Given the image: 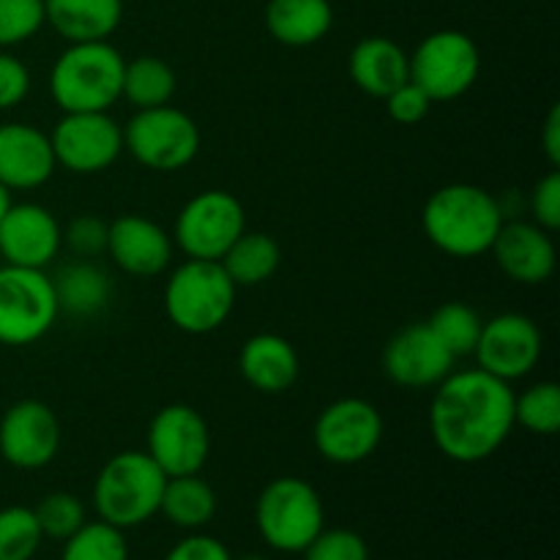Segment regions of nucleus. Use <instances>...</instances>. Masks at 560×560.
<instances>
[{
	"mask_svg": "<svg viewBox=\"0 0 560 560\" xmlns=\"http://www.w3.org/2000/svg\"><path fill=\"white\" fill-rule=\"evenodd\" d=\"M514 427L512 383L474 366L452 372L435 386L430 432L438 452L452 463H485L501 452Z\"/></svg>",
	"mask_w": 560,
	"mask_h": 560,
	"instance_id": "f257e3e1",
	"label": "nucleus"
},
{
	"mask_svg": "<svg viewBox=\"0 0 560 560\" xmlns=\"http://www.w3.org/2000/svg\"><path fill=\"white\" fill-rule=\"evenodd\" d=\"M506 213L492 191L476 184H448L432 191L421 211V230L438 252L457 260L490 255Z\"/></svg>",
	"mask_w": 560,
	"mask_h": 560,
	"instance_id": "f03ea898",
	"label": "nucleus"
},
{
	"mask_svg": "<svg viewBox=\"0 0 560 560\" xmlns=\"http://www.w3.org/2000/svg\"><path fill=\"white\" fill-rule=\"evenodd\" d=\"M124 66L109 42L69 44L49 71V96L63 113H109L120 102Z\"/></svg>",
	"mask_w": 560,
	"mask_h": 560,
	"instance_id": "7ed1b4c3",
	"label": "nucleus"
},
{
	"mask_svg": "<svg viewBox=\"0 0 560 560\" xmlns=\"http://www.w3.org/2000/svg\"><path fill=\"white\" fill-rule=\"evenodd\" d=\"M164 485L167 476L145 452H120L102 465L91 501L98 520L129 530L156 517Z\"/></svg>",
	"mask_w": 560,
	"mask_h": 560,
	"instance_id": "20e7f679",
	"label": "nucleus"
},
{
	"mask_svg": "<svg viewBox=\"0 0 560 560\" xmlns=\"http://www.w3.org/2000/svg\"><path fill=\"white\" fill-rule=\"evenodd\" d=\"M235 290L222 262L186 257L164 284V312L178 331L202 337L222 328L233 315Z\"/></svg>",
	"mask_w": 560,
	"mask_h": 560,
	"instance_id": "39448f33",
	"label": "nucleus"
},
{
	"mask_svg": "<svg viewBox=\"0 0 560 560\" xmlns=\"http://www.w3.org/2000/svg\"><path fill=\"white\" fill-rule=\"evenodd\" d=\"M255 525L271 550L288 556L304 552L310 541L326 528L320 492L299 476H279L268 481L257 498Z\"/></svg>",
	"mask_w": 560,
	"mask_h": 560,
	"instance_id": "423d86ee",
	"label": "nucleus"
},
{
	"mask_svg": "<svg viewBox=\"0 0 560 560\" xmlns=\"http://www.w3.org/2000/svg\"><path fill=\"white\" fill-rule=\"evenodd\" d=\"M124 151L153 173H178L200 153V126L173 104L137 109L124 126Z\"/></svg>",
	"mask_w": 560,
	"mask_h": 560,
	"instance_id": "0eeeda50",
	"label": "nucleus"
},
{
	"mask_svg": "<svg viewBox=\"0 0 560 560\" xmlns=\"http://www.w3.org/2000/svg\"><path fill=\"white\" fill-rule=\"evenodd\" d=\"M60 306L52 277L38 268H0V345L25 348L58 323Z\"/></svg>",
	"mask_w": 560,
	"mask_h": 560,
	"instance_id": "6e6552de",
	"label": "nucleus"
},
{
	"mask_svg": "<svg viewBox=\"0 0 560 560\" xmlns=\"http://www.w3.org/2000/svg\"><path fill=\"white\" fill-rule=\"evenodd\" d=\"M410 58V82L432 102H454L476 85L481 71L479 44L463 31H435L421 38Z\"/></svg>",
	"mask_w": 560,
	"mask_h": 560,
	"instance_id": "1a4fd4ad",
	"label": "nucleus"
},
{
	"mask_svg": "<svg viewBox=\"0 0 560 560\" xmlns=\"http://www.w3.org/2000/svg\"><path fill=\"white\" fill-rule=\"evenodd\" d=\"M244 230L246 211L238 197L224 189H206L180 208L173 238L191 260H222Z\"/></svg>",
	"mask_w": 560,
	"mask_h": 560,
	"instance_id": "9d476101",
	"label": "nucleus"
},
{
	"mask_svg": "<svg viewBox=\"0 0 560 560\" xmlns=\"http://www.w3.org/2000/svg\"><path fill=\"white\" fill-rule=\"evenodd\" d=\"M383 430V416L375 405L361 397H342L320 410L312 441L326 463L359 465L377 452Z\"/></svg>",
	"mask_w": 560,
	"mask_h": 560,
	"instance_id": "9b49d317",
	"label": "nucleus"
},
{
	"mask_svg": "<svg viewBox=\"0 0 560 560\" xmlns=\"http://www.w3.org/2000/svg\"><path fill=\"white\" fill-rule=\"evenodd\" d=\"M145 454L167 479L200 474L211 457V427L206 416L184 402L164 405L148 424Z\"/></svg>",
	"mask_w": 560,
	"mask_h": 560,
	"instance_id": "f8f14e48",
	"label": "nucleus"
},
{
	"mask_svg": "<svg viewBox=\"0 0 560 560\" xmlns=\"http://www.w3.org/2000/svg\"><path fill=\"white\" fill-rule=\"evenodd\" d=\"M58 167L74 175H96L124 153V126L109 113H63L49 131Z\"/></svg>",
	"mask_w": 560,
	"mask_h": 560,
	"instance_id": "ddd939ff",
	"label": "nucleus"
},
{
	"mask_svg": "<svg viewBox=\"0 0 560 560\" xmlns=\"http://www.w3.org/2000/svg\"><path fill=\"white\" fill-rule=\"evenodd\" d=\"M545 337L528 315L503 312L481 326L474 355L479 370L498 381H523L539 366Z\"/></svg>",
	"mask_w": 560,
	"mask_h": 560,
	"instance_id": "4468645a",
	"label": "nucleus"
},
{
	"mask_svg": "<svg viewBox=\"0 0 560 560\" xmlns=\"http://www.w3.org/2000/svg\"><path fill=\"white\" fill-rule=\"evenodd\" d=\"M60 421L42 399H20L0 419V457L16 470H42L60 452Z\"/></svg>",
	"mask_w": 560,
	"mask_h": 560,
	"instance_id": "2eb2a0df",
	"label": "nucleus"
},
{
	"mask_svg": "<svg viewBox=\"0 0 560 560\" xmlns=\"http://www.w3.org/2000/svg\"><path fill=\"white\" fill-rule=\"evenodd\" d=\"M63 249V228L38 202H11L0 219V257L5 266L47 271Z\"/></svg>",
	"mask_w": 560,
	"mask_h": 560,
	"instance_id": "dca6fc26",
	"label": "nucleus"
},
{
	"mask_svg": "<svg viewBox=\"0 0 560 560\" xmlns=\"http://www.w3.org/2000/svg\"><path fill=\"white\" fill-rule=\"evenodd\" d=\"M454 355L443 348L441 339L432 334L427 323H413L388 339L383 350V372L394 386L435 388L454 372Z\"/></svg>",
	"mask_w": 560,
	"mask_h": 560,
	"instance_id": "f3484780",
	"label": "nucleus"
},
{
	"mask_svg": "<svg viewBox=\"0 0 560 560\" xmlns=\"http://www.w3.org/2000/svg\"><path fill=\"white\" fill-rule=\"evenodd\" d=\"M173 235L153 219L140 213H124L109 222V260L129 277H159L173 262Z\"/></svg>",
	"mask_w": 560,
	"mask_h": 560,
	"instance_id": "a211bd4d",
	"label": "nucleus"
},
{
	"mask_svg": "<svg viewBox=\"0 0 560 560\" xmlns=\"http://www.w3.org/2000/svg\"><path fill=\"white\" fill-rule=\"evenodd\" d=\"M58 170L49 135L31 124H0V186L31 191L47 184Z\"/></svg>",
	"mask_w": 560,
	"mask_h": 560,
	"instance_id": "6ab92c4d",
	"label": "nucleus"
},
{
	"mask_svg": "<svg viewBox=\"0 0 560 560\" xmlns=\"http://www.w3.org/2000/svg\"><path fill=\"white\" fill-rule=\"evenodd\" d=\"M490 255L512 282L528 288L545 284L556 273L558 262L552 233L534 222H503Z\"/></svg>",
	"mask_w": 560,
	"mask_h": 560,
	"instance_id": "aec40b11",
	"label": "nucleus"
},
{
	"mask_svg": "<svg viewBox=\"0 0 560 560\" xmlns=\"http://www.w3.org/2000/svg\"><path fill=\"white\" fill-rule=\"evenodd\" d=\"M244 381L260 394H284L301 375V361L293 345L279 334H255L238 355Z\"/></svg>",
	"mask_w": 560,
	"mask_h": 560,
	"instance_id": "412c9836",
	"label": "nucleus"
},
{
	"mask_svg": "<svg viewBox=\"0 0 560 560\" xmlns=\"http://www.w3.org/2000/svg\"><path fill=\"white\" fill-rule=\"evenodd\" d=\"M350 80L372 98H386L402 82L410 80V58L394 38H361L348 60Z\"/></svg>",
	"mask_w": 560,
	"mask_h": 560,
	"instance_id": "4be33fe9",
	"label": "nucleus"
},
{
	"mask_svg": "<svg viewBox=\"0 0 560 560\" xmlns=\"http://www.w3.org/2000/svg\"><path fill=\"white\" fill-rule=\"evenodd\" d=\"M44 16L69 44L107 42L124 20V0H44Z\"/></svg>",
	"mask_w": 560,
	"mask_h": 560,
	"instance_id": "5701e85b",
	"label": "nucleus"
},
{
	"mask_svg": "<svg viewBox=\"0 0 560 560\" xmlns=\"http://www.w3.org/2000/svg\"><path fill=\"white\" fill-rule=\"evenodd\" d=\"M331 25L328 0H268L266 5V31L282 47H312L328 36Z\"/></svg>",
	"mask_w": 560,
	"mask_h": 560,
	"instance_id": "b1692460",
	"label": "nucleus"
},
{
	"mask_svg": "<svg viewBox=\"0 0 560 560\" xmlns=\"http://www.w3.org/2000/svg\"><path fill=\"white\" fill-rule=\"evenodd\" d=\"M60 312L74 317H93L107 310L113 299V279L98 262L74 257L52 277Z\"/></svg>",
	"mask_w": 560,
	"mask_h": 560,
	"instance_id": "393cba45",
	"label": "nucleus"
},
{
	"mask_svg": "<svg viewBox=\"0 0 560 560\" xmlns=\"http://www.w3.org/2000/svg\"><path fill=\"white\" fill-rule=\"evenodd\" d=\"M159 514H164L175 528L195 534L217 517V492L200 479V474L173 476L164 485Z\"/></svg>",
	"mask_w": 560,
	"mask_h": 560,
	"instance_id": "a878e982",
	"label": "nucleus"
},
{
	"mask_svg": "<svg viewBox=\"0 0 560 560\" xmlns=\"http://www.w3.org/2000/svg\"><path fill=\"white\" fill-rule=\"evenodd\" d=\"M219 262L228 271V277L233 279L235 288H257V284L268 282L279 271V266H282V246L268 233H249V230H244Z\"/></svg>",
	"mask_w": 560,
	"mask_h": 560,
	"instance_id": "bb28decb",
	"label": "nucleus"
},
{
	"mask_svg": "<svg viewBox=\"0 0 560 560\" xmlns=\"http://www.w3.org/2000/svg\"><path fill=\"white\" fill-rule=\"evenodd\" d=\"M175 91H178V77L167 60L156 58V55H140L135 60H126L120 98H126L135 109L164 107L173 102Z\"/></svg>",
	"mask_w": 560,
	"mask_h": 560,
	"instance_id": "cd10ccee",
	"label": "nucleus"
},
{
	"mask_svg": "<svg viewBox=\"0 0 560 560\" xmlns=\"http://www.w3.org/2000/svg\"><path fill=\"white\" fill-rule=\"evenodd\" d=\"M427 326L432 328V334L441 339L443 348L454 359H463V355H474L485 320H481L474 306L463 304V301H446L443 306H438L435 315L427 320Z\"/></svg>",
	"mask_w": 560,
	"mask_h": 560,
	"instance_id": "c85d7f7f",
	"label": "nucleus"
},
{
	"mask_svg": "<svg viewBox=\"0 0 560 560\" xmlns=\"http://www.w3.org/2000/svg\"><path fill=\"white\" fill-rule=\"evenodd\" d=\"M514 424L530 435L552 438L560 430V386L552 381L534 383L523 394H514Z\"/></svg>",
	"mask_w": 560,
	"mask_h": 560,
	"instance_id": "c756f323",
	"label": "nucleus"
},
{
	"mask_svg": "<svg viewBox=\"0 0 560 560\" xmlns=\"http://www.w3.org/2000/svg\"><path fill=\"white\" fill-rule=\"evenodd\" d=\"M60 560H129V545L124 530L96 520L85 523L63 541Z\"/></svg>",
	"mask_w": 560,
	"mask_h": 560,
	"instance_id": "7c9ffc66",
	"label": "nucleus"
},
{
	"mask_svg": "<svg viewBox=\"0 0 560 560\" xmlns=\"http://www.w3.org/2000/svg\"><path fill=\"white\" fill-rule=\"evenodd\" d=\"M42 541L44 534L33 509H0V560H33Z\"/></svg>",
	"mask_w": 560,
	"mask_h": 560,
	"instance_id": "2f4dec72",
	"label": "nucleus"
},
{
	"mask_svg": "<svg viewBox=\"0 0 560 560\" xmlns=\"http://www.w3.org/2000/svg\"><path fill=\"white\" fill-rule=\"evenodd\" d=\"M38 520V528H42L44 539L66 541L71 534L82 528L88 523L85 506L77 495L71 492H49L38 501V506L33 509Z\"/></svg>",
	"mask_w": 560,
	"mask_h": 560,
	"instance_id": "473e14b6",
	"label": "nucleus"
},
{
	"mask_svg": "<svg viewBox=\"0 0 560 560\" xmlns=\"http://www.w3.org/2000/svg\"><path fill=\"white\" fill-rule=\"evenodd\" d=\"M44 25V0H0V49L31 42Z\"/></svg>",
	"mask_w": 560,
	"mask_h": 560,
	"instance_id": "72a5a7b5",
	"label": "nucleus"
},
{
	"mask_svg": "<svg viewBox=\"0 0 560 560\" xmlns=\"http://www.w3.org/2000/svg\"><path fill=\"white\" fill-rule=\"evenodd\" d=\"M301 556L304 560H370V545L350 528H323Z\"/></svg>",
	"mask_w": 560,
	"mask_h": 560,
	"instance_id": "f704fd0d",
	"label": "nucleus"
},
{
	"mask_svg": "<svg viewBox=\"0 0 560 560\" xmlns=\"http://www.w3.org/2000/svg\"><path fill=\"white\" fill-rule=\"evenodd\" d=\"M107 233L109 222L85 213V217H74L63 228V246H69V252L82 260H96L98 255L107 252Z\"/></svg>",
	"mask_w": 560,
	"mask_h": 560,
	"instance_id": "c9c22d12",
	"label": "nucleus"
},
{
	"mask_svg": "<svg viewBox=\"0 0 560 560\" xmlns=\"http://www.w3.org/2000/svg\"><path fill=\"white\" fill-rule=\"evenodd\" d=\"M528 211L534 217V224H539L547 233H556L560 228V173L556 167L536 180L528 197Z\"/></svg>",
	"mask_w": 560,
	"mask_h": 560,
	"instance_id": "e433bc0d",
	"label": "nucleus"
},
{
	"mask_svg": "<svg viewBox=\"0 0 560 560\" xmlns=\"http://www.w3.org/2000/svg\"><path fill=\"white\" fill-rule=\"evenodd\" d=\"M383 102H386V109H388V115H392V120H397V124H402V126L421 124V120L430 115L432 104H435L424 91H421L419 85H416V82H410V80L402 82L397 91L388 93Z\"/></svg>",
	"mask_w": 560,
	"mask_h": 560,
	"instance_id": "4c0bfd02",
	"label": "nucleus"
},
{
	"mask_svg": "<svg viewBox=\"0 0 560 560\" xmlns=\"http://www.w3.org/2000/svg\"><path fill=\"white\" fill-rule=\"evenodd\" d=\"M31 93V71L16 55L0 49V109H14Z\"/></svg>",
	"mask_w": 560,
	"mask_h": 560,
	"instance_id": "58836bf2",
	"label": "nucleus"
},
{
	"mask_svg": "<svg viewBox=\"0 0 560 560\" xmlns=\"http://www.w3.org/2000/svg\"><path fill=\"white\" fill-rule=\"evenodd\" d=\"M164 560H233L228 547L208 534H189L167 552Z\"/></svg>",
	"mask_w": 560,
	"mask_h": 560,
	"instance_id": "ea45409f",
	"label": "nucleus"
},
{
	"mask_svg": "<svg viewBox=\"0 0 560 560\" xmlns=\"http://www.w3.org/2000/svg\"><path fill=\"white\" fill-rule=\"evenodd\" d=\"M541 148H545V156L552 167H560V107L550 109L545 120V129H541Z\"/></svg>",
	"mask_w": 560,
	"mask_h": 560,
	"instance_id": "a19ab883",
	"label": "nucleus"
},
{
	"mask_svg": "<svg viewBox=\"0 0 560 560\" xmlns=\"http://www.w3.org/2000/svg\"><path fill=\"white\" fill-rule=\"evenodd\" d=\"M11 206V191L5 189V186H0V219H3V213L9 211Z\"/></svg>",
	"mask_w": 560,
	"mask_h": 560,
	"instance_id": "79ce46f5",
	"label": "nucleus"
},
{
	"mask_svg": "<svg viewBox=\"0 0 560 560\" xmlns=\"http://www.w3.org/2000/svg\"><path fill=\"white\" fill-rule=\"evenodd\" d=\"M238 560H268V558H262V556H244V558H238Z\"/></svg>",
	"mask_w": 560,
	"mask_h": 560,
	"instance_id": "37998d69",
	"label": "nucleus"
}]
</instances>
